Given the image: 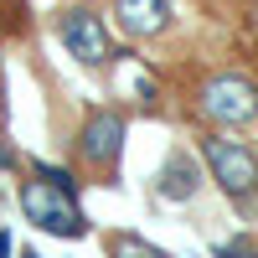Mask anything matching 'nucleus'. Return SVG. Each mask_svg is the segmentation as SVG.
<instances>
[{
	"label": "nucleus",
	"mask_w": 258,
	"mask_h": 258,
	"mask_svg": "<svg viewBox=\"0 0 258 258\" xmlns=\"http://www.w3.org/2000/svg\"><path fill=\"white\" fill-rule=\"evenodd\" d=\"M21 207L41 232H57V238H78L83 232V212L73 202V186H62V181H47V176L26 181L21 186Z\"/></svg>",
	"instance_id": "obj_1"
},
{
	"label": "nucleus",
	"mask_w": 258,
	"mask_h": 258,
	"mask_svg": "<svg viewBox=\"0 0 258 258\" xmlns=\"http://www.w3.org/2000/svg\"><path fill=\"white\" fill-rule=\"evenodd\" d=\"M202 155H207V165H212V181H217L227 197H248V191H258V155L248 145H238V140H202Z\"/></svg>",
	"instance_id": "obj_2"
},
{
	"label": "nucleus",
	"mask_w": 258,
	"mask_h": 258,
	"mask_svg": "<svg viewBox=\"0 0 258 258\" xmlns=\"http://www.w3.org/2000/svg\"><path fill=\"white\" fill-rule=\"evenodd\" d=\"M202 114L212 124H248V119H258V88L238 73H222L202 88Z\"/></svg>",
	"instance_id": "obj_3"
},
{
	"label": "nucleus",
	"mask_w": 258,
	"mask_h": 258,
	"mask_svg": "<svg viewBox=\"0 0 258 258\" xmlns=\"http://www.w3.org/2000/svg\"><path fill=\"white\" fill-rule=\"evenodd\" d=\"M57 31H62V47L78 62H88V68H103V62H109V31H103V21L93 11H68L57 21Z\"/></svg>",
	"instance_id": "obj_4"
},
{
	"label": "nucleus",
	"mask_w": 258,
	"mask_h": 258,
	"mask_svg": "<svg viewBox=\"0 0 258 258\" xmlns=\"http://www.w3.org/2000/svg\"><path fill=\"white\" fill-rule=\"evenodd\" d=\"M78 150H83V160H88L93 170H109L119 160V150H124V119L119 114H88V124H83V135H78Z\"/></svg>",
	"instance_id": "obj_5"
},
{
	"label": "nucleus",
	"mask_w": 258,
	"mask_h": 258,
	"mask_svg": "<svg viewBox=\"0 0 258 258\" xmlns=\"http://www.w3.org/2000/svg\"><path fill=\"white\" fill-rule=\"evenodd\" d=\"M114 21L129 36H160L170 26V0H114Z\"/></svg>",
	"instance_id": "obj_6"
},
{
	"label": "nucleus",
	"mask_w": 258,
	"mask_h": 258,
	"mask_svg": "<svg viewBox=\"0 0 258 258\" xmlns=\"http://www.w3.org/2000/svg\"><path fill=\"white\" fill-rule=\"evenodd\" d=\"M197 186H202V165H197V160H186V155H170V160H165L160 197H170V202H191V197H197Z\"/></svg>",
	"instance_id": "obj_7"
},
{
	"label": "nucleus",
	"mask_w": 258,
	"mask_h": 258,
	"mask_svg": "<svg viewBox=\"0 0 258 258\" xmlns=\"http://www.w3.org/2000/svg\"><path fill=\"white\" fill-rule=\"evenodd\" d=\"M109 253H114V258H170V253H160L155 243L135 238V232H129V238H114V243H109Z\"/></svg>",
	"instance_id": "obj_8"
},
{
	"label": "nucleus",
	"mask_w": 258,
	"mask_h": 258,
	"mask_svg": "<svg viewBox=\"0 0 258 258\" xmlns=\"http://www.w3.org/2000/svg\"><path fill=\"white\" fill-rule=\"evenodd\" d=\"M222 258H258V248H253V243H227Z\"/></svg>",
	"instance_id": "obj_9"
},
{
	"label": "nucleus",
	"mask_w": 258,
	"mask_h": 258,
	"mask_svg": "<svg viewBox=\"0 0 258 258\" xmlns=\"http://www.w3.org/2000/svg\"><path fill=\"white\" fill-rule=\"evenodd\" d=\"M0 258H11V238H6V232H0Z\"/></svg>",
	"instance_id": "obj_10"
}]
</instances>
